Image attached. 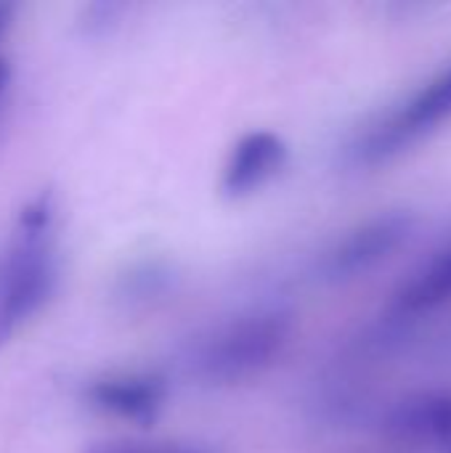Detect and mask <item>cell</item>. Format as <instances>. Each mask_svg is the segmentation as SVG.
I'll return each mask as SVG.
<instances>
[{
  "label": "cell",
  "instance_id": "obj_1",
  "mask_svg": "<svg viewBox=\"0 0 451 453\" xmlns=\"http://www.w3.org/2000/svg\"><path fill=\"white\" fill-rule=\"evenodd\" d=\"M53 196L43 191L19 212V223L0 252V348L56 292L58 255L53 239Z\"/></svg>",
  "mask_w": 451,
  "mask_h": 453
},
{
  "label": "cell",
  "instance_id": "obj_2",
  "mask_svg": "<svg viewBox=\"0 0 451 453\" xmlns=\"http://www.w3.org/2000/svg\"><path fill=\"white\" fill-rule=\"evenodd\" d=\"M290 334L287 311H253L210 332L197 345L191 366L210 385H237L266 372L287 348Z\"/></svg>",
  "mask_w": 451,
  "mask_h": 453
},
{
  "label": "cell",
  "instance_id": "obj_3",
  "mask_svg": "<svg viewBox=\"0 0 451 453\" xmlns=\"http://www.w3.org/2000/svg\"><path fill=\"white\" fill-rule=\"evenodd\" d=\"M451 117V66L433 77L415 98H409L399 111L383 117L367 127L354 143L351 154L362 165H377L407 149L415 138L433 130Z\"/></svg>",
  "mask_w": 451,
  "mask_h": 453
},
{
  "label": "cell",
  "instance_id": "obj_4",
  "mask_svg": "<svg viewBox=\"0 0 451 453\" xmlns=\"http://www.w3.org/2000/svg\"><path fill=\"white\" fill-rule=\"evenodd\" d=\"M412 228L415 218L404 210H391L364 220L324 255L319 265L322 279L343 284L369 273L412 236Z\"/></svg>",
  "mask_w": 451,
  "mask_h": 453
},
{
  "label": "cell",
  "instance_id": "obj_5",
  "mask_svg": "<svg viewBox=\"0 0 451 453\" xmlns=\"http://www.w3.org/2000/svg\"><path fill=\"white\" fill-rule=\"evenodd\" d=\"M88 403L101 414L133 425H152L167 398V382L157 372H120L88 385Z\"/></svg>",
  "mask_w": 451,
  "mask_h": 453
},
{
  "label": "cell",
  "instance_id": "obj_6",
  "mask_svg": "<svg viewBox=\"0 0 451 453\" xmlns=\"http://www.w3.org/2000/svg\"><path fill=\"white\" fill-rule=\"evenodd\" d=\"M287 162V143L268 130L242 135L223 165L221 188L231 199H242L263 188Z\"/></svg>",
  "mask_w": 451,
  "mask_h": 453
},
{
  "label": "cell",
  "instance_id": "obj_7",
  "mask_svg": "<svg viewBox=\"0 0 451 453\" xmlns=\"http://www.w3.org/2000/svg\"><path fill=\"white\" fill-rule=\"evenodd\" d=\"M383 430L404 446H451V393H417L399 401Z\"/></svg>",
  "mask_w": 451,
  "mask_h": 453
},
{
  "label": "cell",
  "instance_id": "obj_8",
  "mask_svg": "<svg viewBox=\"0 0 451 453\" xmlns=\"http://www.w3.org/2000/svg\"><path fill=\"white\" fill-rule=\"evenodd\" d=\"M451 303V250L436 255L409 284L393 295V311L399 316L428 313Z\"/></svg>",
  "mask_w": 451,
  "mask_h": 453
},
{
  "label": "cell",
  "instance_id": "obj_9",
  "mask_svg": "<svg viewBox=\"0 0 451 453\" xmlns=\"http://www.w3.org/2000/svg\"><path fill=\"white\" fill-rule=\"evenodd\" d=\"M170 284V271H165L159 263H146L133 268L120 281V297L136 303V300H152L162 295Z\"/></svg>",
  "mask_w": 451,
  "mask_h": 453
},
{
  "label": "cell",
  "instance_id": "obj_10",
  "mask_svg": "<svg viewBox=\"0 0 451 453\" xmlns=\"http://www.w3.org/2000/svg\"><path fill=\"white\" fill-rule=\"evenodd\" d=\"M82 453H207L183 443H167V441H133V438H112V441H96L85 446Z\"/></svg>",
  "mask_w": 451,
  "mask_h": 453
},
{
  "label": "cell",
  "instance_id": "obj_11",
  "mask_svg": "<svg viewBox=\"0 0 451 453\" xmlns=\"http://www.w3.org/2000/svg\"><path fill=\"white\" fill-rule=\"evenodd\" d=\"M13 13H16V5H13V3H5V0H0V37H5V32L11 29V24H13Z\"/></svg>",
  "mask_w": 451,
  "mask_h": 453
},
{
  "label": "cell",
  "instance_id": "obj_12",
  "mask_svg": "<svg viewBox=\"0 0 451 453\" xmlns=\"http://www.w3.org/2000/svg\"><path fill=\"white\" fill-rule=\"evenodd\" d=\"M8 80H11V64H8V58H5V56H0V93L5 90Z\"/></svg>",
  "mask_w": 451,
  "mask_h": 453
},
{
  "label": "cell",
  "instance_id": "obj_13",
  "mask_svg": "<svg viewBox=\"0 0 451 453\" xmlns=\"http://www.w3.org/2000/svg\"><path fill=\"white\" fill-rule=\"evenodd\" d=\"M449 453H451V446H449Z\"/></svg>",
  "mask_w": 451,
  "mask_h": 453
}]
</instances>
